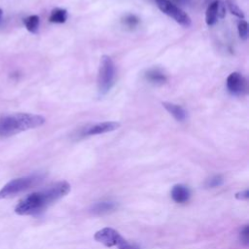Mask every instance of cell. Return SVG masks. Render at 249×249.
I'll return each mask as SVG.
<instances>
[{
	"label": "cell",
	"instance_id": "5",
	"mask_svg": "<svg viewBox=\"0 0 249 249\" xmlns=\"http://www.w3.org/2000/svg\"><path fill=\"white\" fill-rule=\"evenodd\" d=\"M158 8L168 17L172 18L176 22L182 26L189 27L192 24L191 18L179 7L174 5L169 0H155Z\"/></svg>",
	"mask_w": 249,
	"mask_h": 249
},
{
	"label": "cell",
	"instance_id": "8",
	"mask_svg": "<svg viewBox=\"0 0 249 249\" xmlns=\"http://www.w3.org/2000/svg\"><path fill=\"white\" fill-rule=\"evenodd\" d=\"M120 127V124L118 122H102L98 123L87 129L85 131V135H96V134H102L106 132H110L113 130H116Z\"/></svg>",
	"mask_w": 249,
	"mask_h": 249
},
{
	"label": "cell",
	"instance_id": "20",
	"mask_svg": "<svg viewBox=\"0 0 249 249\" xmlns=\"http://www.w3.org/2000/svg\"><path fill=\"white\" fill-rule=\"evenodd\" d=\"M226 15V7L224 5V3H222L221 1H218V5H217V17L219 18H223Z\"/></svg>",
	"mask_w": 249,
	"mask_h": 249
},
{
	"label": "cell",
	"instance_id": "9",
	"mask_svg": "<svg viewBox=\"0 0 249 249\" xmlns=\"http://www.w3.org/2000/svg\"><path fill=\"white\" fill-rule=\"evenodd\" d=\"M190 196H191L190 189L183 184H177L171 190V197L177 203L187 202L190 199Z\"/></svg>",
	"mask_w": 249,
	"mask_h": 249
},
{
	"label": "cell",
	"instance_id": "10",
	"mask_svg": "<svg viewBox=\"0 0 249 249\" xmlns=\"http://www.w3.org/2000/svg\"><path fill=\"white\" fill-rule=\"evenodd\" d=\"M162 106L168 111V113H170L174 117L175 120L179 122H183L186 120L187 112L182 106L171 102H162Z\"/></svg>",
	"mask_w": 249,
	"mask_h": 249
},
{
	"label": "cell",
	"instance_id": "22",
	"mask_svg": "<svg viewBox=\"0 0 249 249\" xmlns=\"http://www.w3.org/2000/svg\"><path fill=\"white\" fill-rule=\"evenodd\" d=\"M235 197L237 199H241V200H244V199H247L249 197V191L248 190H245L243 192H239L235 195Z\"/></svg>",
	"mask_w": 249,
	"mask_h": 249
},
{
	"label": "cell",
	"instance_id": "23",
	"mask_svg": "<svg viewBox=\"0 0 249 249\" xmlns=\"http://www.w3.org/2000/svg\"><path fill=\"white\" fill-rule=\"evenodd\" d=\"M119 249H140V248H139V246H137L135 244H129V243L126 242L124 245L120 246Z\"/></svg>",
	"mask_w": 249,
	"mask_h": 249
},
{
	"label": "cell",
	"instance_id": "6",
	"mask_svg": "<svg viewBox=\"0 0 249 249\" xmlns=\"http://www.w3.org/2000/svg\"><path fill=\"white\" fill-rule=\"evenodd\" d=\"M94 239L107 247H120L126 243V240L117 231H115L112 228H103L97 231L94 233Z\"/></svg>",
	"mask_w": 249,
	"mask_h": 249
},
{
	"label": "cell",
	"instance_id": "2",
	"mask_svg": "<svg viewBox=\"0 0 249 249\" xmlns=\"http://www.w3.org/2000/svg\"><path fill=\"white\" fill-rule=\"evenodd\" d=\"M41 115L30 113H15L0 118V136L9 137L18 132L41 126L45 123Z\"/></svg>",
	"mask_w": 249,
	"mask_h": 249
},
{
	"label": "cell",
	"instance_id": "19",
	"mask_svg": "<svg viewBox=\"0 0 249 249\" xmlns=\"http://www.w3.org/2000/svg\"><path fill=\"white\" fill-rule=\"evenodd\" d=\"M240 240L244 245H248L249 244V227L245 226L241 231H240Z\"/></svg>",
	"mask_w": 249,
	"mask_h": 249
},
{
	"label": "cell",
	"instance_id": "14",
	"mask_svg": "<svg viewBox=\"0 0 249 249\" xmlns=\"http://www.w3.org/2000/svg\"><path fill=\"white\" fill-rule=\"evenodd\" d=\"M39 23H40V18L37 15H32L23 18V24L25 28L33 34H36L38 32Z\"/></svg>",
	"mask_w": 249,
	"mask_h": 249
},
{
	"label": "cell",
	"instance_id": "11",
	"mask_svg": "<svg viewBox=\"0 0 249 249\" xmlns=\"http://www.w3.org/2000/svg\"><path fill=\"white\" fill-rule=\"evenodd\" d=\"M116 207H117V204L114 201H108V200L107 201H99L92 205V207L90 208V211L93 214L102 215V214H106L111 211H114L116 209Z\"/></svg>",
	"mask_w": 249,
	"mask_h": 249
},
{
	"label": "cell",
	"instance_id": "13",
	"mask_svg": "<svg viewBox=\"0 0 249 249\" xmlns=\"http://www.w3.org/2000/svg\"><path fill=\"white\" fill-rule=\"evenodd\" d=\"M145 77L148 81L154 84H163L166 81V77L163 72H161L160 69L153 68L146 72Z\"/></svg>",
	"mask_w": 249,
	"mask_h": 249
},
{
	"label": "cell",
	"instance_id": "16",
	"mask_svg": "<svg viewBox=\"0 0 249 249\" xmlns=\"http://www.w3.org/2000/svg\"><path fill=\"white\" fill-rule=\"evenodd\" d=\"M223 183H224V178L221 175H214V176L210 177L209 179H207V181L205 182V187L217 188V187H220L221 185H223Z\"/></svg>",
	"mask_w": 249,
	"mask_h": 249
},
{
	"label": "cell",
	"instance_id": "15",
	"mask_svg": "<svg viewBox=\"0 0 249 249\" xmlns=\"http://www.w3.org/2000/svg\"><path fill=\"white\" fill-rule=\"evenodd\" d=\"M67 17H68V14L65 9L55 8L52 11L49 20L51 22H54V23H63L66 21Z\"/></svg>",
	"mask_w": 249,
	"mask_h": 249
},
{
	"label": "cell",
	"instance_id": "1",
	"mask_svg": "<svg viewBox=\"0 0 249 249\" xmlns=\"http://www.w3.org/2000/svg\"><path fill=\"white\" fill-rule=\"evenodd\" d=\"M70 189V185L62 181L42 191L29 194L17 204L15 212L18 215H36L41 213L48 206L66 196Z\"/></svg>",
	"mask_w": 249,
	"mask_h": 249
},
{
	"label": "cell",
	"instance_id": "4",
	"mask_svg": "<svg viewBox=\"0 0 249 249\" xmlns=\"http://www.w3.org/2000/svg\"><path fill=\"white\" fill-rule=\"evenodd\" d=\"M44 179V176L41 174H33L26 177L17 178L10 182H8L1 190H0V198H8L14 196L19 193H22L39 183H41Z\"/></svg>",
	"mask_w": 249,
	"mask_h": 249
},
{
	"label": "cell",
	"instance_id": "21",
	"mask_svg": "<svg viewBox=\"0 0 249 249\" xmlns=\"http://www.w3.org/2000/svg\"><path fill=\"white\" fill-rule=\"evenodd\" d=\"M124 22H125V24H127L128 26L132 27V26H134V25H136V24L138 23V18H137L136 17H134V16L129 15V16H127V17L124 18Z\"/></svg>",
	"mask_w": 249,
	"mask_h": 249
},
{
	"label": "cell",
	"instance_id": "18",
	"mask_svg": "<svg viewBox=\"0 0 249 249\" xmlns=\"http://www.w3.org/2000/svg\"><path fill=\"white\" fill-rule=\"evenodd\" d=\"M228 8H229L230 12H231L232 15L236 16L237 18H241V19L244 18V14H243V12H242V11L239 9V7L236 6L234 3L231 2V1H228Z\"/></svg>",
	"mask_w": 249,
	"mask_h": 249
},
{
	"label": "cell",
	"instance_id": "12",
	"mask_svg": "<svg viewBox=\"0 0 249 249\" xmlns=\"http://www.w3.org/2000/svg\"><path fill=\"white\" fill-rule=\"evenodd\" d=\"M217 5H218V0L213 1L210 3L206 9L205 13V22L208 26L214 25L218 19L217 17Z\"/></svg>",
	"mask_w": 249,
	"mask_h": 249
},
{
	"label": "cell",
	"instance_id": "24",
	"mask_svg": "<svg viewBox=\"0 0 249 249\" xmlns=\"http://www.w3.org/2000/svg\"><path fill=\"white\" fill-rule=\"evenodd\" d=\"M2 18H3V10L0 8V22L2 21Z\"/></svg>",
	"mask_w": 249,
	"mask_h": 249
},
{
	"label": "cell",
	"instance_id": "3",
	"mask_svg": "<svg viewBox=\"0 0 249 249\" xmlns=\"http://www.w3.org/2000/svg\"><path fill=\"white\" fill-rule=\"evenodd\" d=\"M115 77L116 67L113 59L109 55H102L97 75V89L100 95L106 94L112 89Z\"/></svg>",
	"mask_w": 249,
	"mask_h": 249
},
{
	"label": "cell",
	"instance_id": "17",
	"mask_svg": "<svg viewBox=\"0 0 249 249\" xmlns=\"http://www.w3.org/2000/svg\"><path fill=\"white\" fill-rule=\"evenodd\" d=\"M237 29L239 37L242 40H247L248 38V23L244 19H240L237 23Z\"/></svg>",
	"mask_w": 249,
	"mask_h": 249
},
{
	"label": "cell",
	"instance_id": "7",
	"mask_svg": "<svg viewBox=\"0 0 249 249\" xmlns=\"http://www.w3.org/2000/svg\"><path fill=\"white\" fill-rule=\"evenodd\" d=\"M227 89L233 95H243L247 91L245 78L238 72L231 73L227 78Z\"/></svg>",
	"mask_w": 249,
	"mask_h": 249
}]
</instances>
